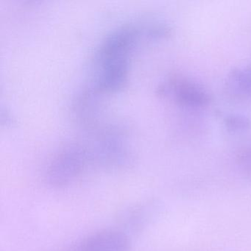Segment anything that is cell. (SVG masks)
Instances as JSON below:
<instances>
[{
    "mask_svg": "<svg viewBox=\"0 0 251 251\" xmlns=\"http://www.w3.org/2000/svg\"><path fill=\"white\" fill-rule=\"evenodd\" d=\"M224 125L232 133H242L251 128V121L242 114H230L225 117Z\"/></svg>",
    "mask_w": 251,
    "mask_h": 251,
    "instance_id": "5",
    "label": "cell"
},
{
    "mask_svg": "<svg viewBox=\"0 0 251 251\" xmlns=\"http://www.w3.org/2000/svg\"><path fill=\"white\" fill-rule=\"evenodd\" d=\"M88 157L87 150L83 147L74 145L64 148L48 167L46 173L48 183L55 187L69 184L83 171Z\"/></svg>",
    "mask_w": 251,
    "mask_h": 251,
    "instance_id": "1",
    "label": "cell"
},
{
    "mask_svg": "<svg viewBox=\"0 0 251 251\" xmlns=\"http://www.w3.org/2000/svg\"><path fill=\"white\" fill-rule=\"evenodd\" d=\"M236 161L239 167L246 174L251 176V142L239 151Z\"/></svg>",
    "mask_w": 251,
    "mask_h": 251,
    "instance_id": "6",
    "label": "cell"
},
{
    "mask_svg": "<svg viewBox=\"0 0 251 251\" xmlns=\"http://www.w3.org/2000/svg\"><path fill=\"white\" fill-rule=\"evenodd\" d=\"M162 95H171L177 103L187 108H202L208 105L211 97L196 82L184 77H173L163 85Z\"/></svg>",
    "mask_w": 251,
    "mask_h": 251,
    "instance_id": "2",
    "label": "cell"
},
{
    "mask_svg": "<svg viewBox=\"0 0 251 251\" xmlns=\"http://www.w3.org/2000/svg\"><path fill=\"white\" fill-rule=\"evenodd\" d=\"M226 89L237 99L251 98V63L245 67L233 69L227 77Z\"/></svg>",
    "mask_w": 251,
    "mask_h": 251,
    "instance_id": "4",
    "label": "cell"
},
{
    "mask_svg": "<svg viewBox=\"0 0 251 251\" xmlns=\"http://www.w3.org/2000/svg\"><path fill=\"white\" fill-rule=\"evenodd\" d=\"M128 236L120 230H106L88 236L80 245V251H129Z\"/></svg>",
    "mask_w": 251,
    "mask_h": 251,
    "instance_id": "3",
    "label": "cell"
}]
</instances>
